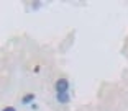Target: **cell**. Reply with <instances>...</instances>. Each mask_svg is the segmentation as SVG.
Instances as JSON below:
<instances>
[{
	"label": "cell",
	"instance_id": "cell-3",
	"mask_svg": "<svg viewBox=\"0 0 128 111\" xmlns=\"http://www.w3.org/2000/svg\"><path fill=\"white\" fill-rule=\"evenodd\" d=\"M33 100H34V93H28V95H25V96H23L22 103L28 105V103H31V101H33Z\"/></svg>",
	"mask_w": 128,
	"mask_h": 111
},
{
	"label": "cell",
	"instance_id": "cell-1",
	"mask_svg": "<svg viewBox=\"0 0 128 111\" xmlns=\"http://www.w3.org/2000/svg\"><path fill=\"white\" fill-rule=\"evenodd\" d=\"M54 88H56L58 93H66L69 90V82H68V78H59V80H56Z\"/></svg>",
	"mask_w": 128,
	"mask_h": 111
},
{
	"label": "cell",
	"instance_id": "cell-2",
	"mask_svg": "<svg viewBox=\"0 0 128 111\" xmlns=\"http://www.w3.org/2000/svg\"><path fill=\"white\" fill-rule=\"evenodd\" d=\"M56 98H58V101H59V103H68V101H69V95H68V92H66V93H58Z\"/></svg>",
	"mask_w": 128,
	"mask_h": 111
},
{
	"label": "cell",
	"instance_id": "cell-4",
	"mask_svg": "<svg viewBox=\"0 0 128 111\" xmlns=\"http://www.w3.org/2000/svg\"><path fill=\"white\" fill-rule=\"evenodd\" d=\"M2 111H16V110H15V108H13V106H7V108H4V110H2Z\"/></svg>",
	"mask_w": 128,
	"mask_h": 111
}]
</instances>
